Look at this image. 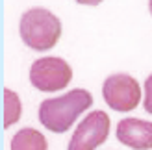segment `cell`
<instances>
[{"instance_id":"cell-1","label":"cell","mask_w":152,"mask_h":150,"mask_svg":"<svg viewBox=\"0 0 152 150\" xmlns=\"http://www.w3.org/2000/svg\"><path fill=\"white\" fill-rule=\"evenodd\" d=\"M93 104V96L86 89H72L63 96L43 100L39 106V121L54 133H63L74 124L82 111Z\"/></svg>"},{"instance_id":"cell-2","label":"cell","mask_w":152,"mask_h":150,"mask_svg":"<svg viewBox=\"0 0 152 150\" xmlns=\"http://www.w3.org/2000/svg\"><path fill=\"white\" fill-rule=\"evenodd\" d=\"M20 37L34 50H50L61 37V22L45 7L28 9L20 19Z\"/></svg>"},{"instance_id":"cell-3","label":"cell","mask_w":152,"mask_h":150,"mask_svg":"<svg viewBox=\"0 0 152 150\" xmlns=\"http://www.w3.org/2000/svg\"><path fill=\"white\" fill-rule=\"evenodd\" d=\"M72 78V69L61 58H41L30 69V82L35 89L54 93L67 87Z\"/></svg>"},{"instance_id":"cell-4","label":"cell","mask_w":152,"mask_h":150,"mask_svg":"<svg viewBox=\"0 0 152 150\" xmlns=\"http://www.w3.org/2000/svg\"><path fill=\"white\" fill-rule=\"evenodd\" d=\"M106 104L115 111H132L141 102V87L130 74H111L102 85Z\"/></svg>"},{"instance_id":"cell-5","label":"cell","mask_w":152,"mask_h":150,"mask_svg":"<svg viewBox=\"0 0 152 150\" xmlns=\"http://www.w3.org/2000/svg\"><path fill=\"white\" fill-rule=\"evenodd\" d=\"M110 133V117L104 111L89 113L74 130L67 150H95L100 146Z\"/></svg>"},{"instance_id":"cell-6","label":"cell","mask_w":152,"mask_h":150,"mask_svg":"<svg viewBox=\"0 0 152 150\" xmlns=\"http://www.w3.org/2000/svg\"><path fill=\"white\" fill-rule=\"evenodd\" d=\"M117 139L134 150H152V122L123 119L117 124Z\"/></svg>"},{"instance_id":"cell-7","label":"cell","mask_w":152,"mask_h":150,"mask_svg":"<svg viewBox=\"0 0 152 150\" xmlns=\"http://www.w3.org/2000/svg\"><path fill=\"white\" fill-rule=\"evenodd\" d=\"M48 143L41 132L34 128H22L11 139V150H47Z\"/></svg>"},{"instance_id":"cell-8","label":"cell","mask_w":152,"mask_h":150,"mask_svg":"<svg viewBox=\"0 0 152 150\" xmlns=\"http://www.w3.org/2000/svg\"><path fill=\"white\" fill-rule=\"evenodd\" d=\"M20 100L15 91L6 89L4 91V128H10L20 119Z\"/></svg>"},{"instance_id":"cell-9","label":"cell","mask_w":152,"mask_h":150,"mask_svg":"<svg viewBox=\"0 0 152 150\" xmlns=\"http://www.w3.org/2000/svg\"><path fill=\"white\" fill-rule=\"evenodd\" d=\"M143 106H145L147 113L152 115V74L145 82V102H143Z\"/></svg>"},{"instance_id":"cell-10","label":"cell","mask_w":152,"mask_h":150,"mask_svg":"<svg viewBox=\"0 0 152 150\" xmlns=\"http://www.w3.org/2000/svg\"><path fill=\"white\" fill-rule=\"evenodd\" d=\"M78 4H83V6H96V4H100L102 0H76Z\"/></svg>"},{"instance_id":"cell-11","label":"cell","mask_w":152,"mask_h":150,"mask_svg":"<svg viewBox=\"0 0 152 150\" xmlns=\"http://www.w3.org/2000/svg\"><path fill=\"white\" fill-rule=\"evenodd\" d=\"M148 7H150V13H152V0H148Z\"/></svg>"}]
</instances>
